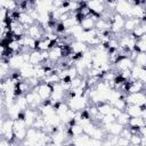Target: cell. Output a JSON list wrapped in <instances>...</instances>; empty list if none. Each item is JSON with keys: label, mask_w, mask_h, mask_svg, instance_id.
Here are the masks:
<instances>
[{"label": "cell", "mask_w": 146, "mask_h": 146, "mask_svg": "<svg viewBox=\"0 0 146 146\" xmlns=\"http://www.w3.org/2000/svg\"><path fill=\"white\" fill-rule=\"evenodd\" d=\"M143 110L144 108L138 105H128L125 112L129 114L130 117H139V116H141Z\"/></svg>", "instance_id": "obj_11"}, {"label": "cell", "mask_w": 146, "mask_h": 146, "mask_svg": "<svg viewBox=\"0 0 146 146\" xmlns=\"http://www.w3.org/2000/svg\"><path fill=\"white\" fill-rule=\"evenodd\" d=\"M130 145H141V135H131L130 137Z\"/></svg>", "instance_id": "obj_17"}, {"label": "cell", "mask_w": 146, "mask_h": 146, "mask_svg": "<svg viewBox=\"0 0 146 146\" xmlns=\"http://www.w3.org/2000/svg\"><path fill=\"white\" fill-rule=\"evenodd\" d=\"M103 128L106 130V132L108 135H112V136H120L122 130L124 129V127L119 124L117 122H113V123H111V124H108L106 127H103Z\"/></svg>", "instance_id": "obj_6"}, {"label": "cell", "mask_w": 146, "mask_h": 146, "mask_svg": "<svg viewBox=\"0 0 146 146\" xmlns=\"http://www.w3.org/2000/svg\"><path fill=\"white\" fill-rule=\"evenodd\" d=\"M90 146H103V140L91 138L90 139Z\"/></svg>", "instance_id": "obj_18"}, {"label": "cell", "mask_w": 146, "mask_h": 146, "mask_svg": "<svg viewBox=\"0 0 146 146\" xmlns=\"http://www.w3.org/2000/svg\"><path fill=\"white\" fill-rule=\"evenodd\" d=\"M141 117H143L144 120H146V108H144V110H143V113H141Z\"/></svg>", "instance_id": "obj_19"}, {"label": "cell", "mask_w": 146, "mask_h": 146, "mask_svg": "<svg viewBox=\"0 0 146 146\" xmlns=\"http://www.w3.org/2000/svg\"><path fill=\"white\" fill-rule=\"evenodd\" d=\"M112 106L115 107V108H117V110H120L121 112H124L127 110V106H128V103L125 100V96L122 97V98H120V99H117Z\"/></svg>", "instance_id": "obj_16"}, {"label": "cell", "mask_w": 146, "mask_h": 146, "mask_svg": "<svg viewBox=\"0 0 146 146\" xmlns=\"http://www.w3.org/2000/svg\"><path fill=\"white\" fill-rule=\"evenodd\" d=\"M18 22H19L22 25H29V26H31V25H33V24L36 23V22L31 17V15H30L29 13H26V11H21V13H19Z\"/></svg>", "instance_id": "obj_10"}, {"label": "cell", "mask_w": 146, "mask_h": 146, "mask_svg": "<svg viewBox=\"0 0 146 146\" xmlns=\"http://www.w3.org/2000/svg\"><path fill=\"white\" fill-rule=\"evenodd\" d=\"M125 100L128 105H138L143 108H146V92H137V94H127Z\"/></svg>", "instance_id": "obj_1"}, {"label": "cell", "mask_w": 146, "mask_h": 146, "mask_svg": "<svg viewBox=\"0 0 146 146\" xmlns=\"http://www.w3.org/2000/svg\"><path fill=\"white\" fill-rule=\"evenodd\" d=\"M80 26H81V29H82L84 32L91 31V30H94L95 26H96V21H95L91 16H89V17H87V18H83V19L80 22Z\"/></svg>", "instance_id": "obj_9"}, {"label": "cell", "mask_w": 146, "mask_h": 146, "mask_svg": "<svg viewBox=\"0 0 146 146\" xmlns=\"http://www.w3.org/2000/svg\"><path fill=\"white\" fill-rule=\"evenodd\" d=\"M97 108H98L99 114H100L102 116H105V115L111 114L113 106H112L110 103H107V102H100V103L97 104Z\"/></svg>", "instance_id": "obj_12"}, {"label": "cell", "mask_w": 146, "mask_h": 146, "mask_svg": "<svg viewBox=\"0 0 146 146\" xmlns=\"http://www.w3.org/2000/svg\"><path fill=\"white\" fill-rule=\"evenodd\" d=\"M146 125V120H144L141 116L139 117H130V121H129V124L128 127L130 128H144Z\"/></svg>", "instance_id": "obj_13"}, {"label": "cell", "mask_w": 146, "mask_h": 146, "mask_svg": "<svg viewBox=\"0 0 146 146\" xmlns=\"http://www.w3.org/2000/svg\"><path fill=\"white\" fill-rule=\"evenodd\" d=\"M87 6L90 8V10L98 15L102 16L104 14V11L106 10V2L105 1H96V0H91V1H87Z\"/></svg>", "instance_id": "obj_3"}, {"label": "cell", "mask_w": 146, "mask_h": 146, "mask_svg": "<svg viewBox=\"0 0 146 146\" xmlns=\"http://www.w3.org/2000/svg\"><path fill=\"white\" fill-rule=\"evenodd\" d=\"M133 62L136 66L146 70V52H138Z\"/></svg>", "instance_id": "obj_14"}, {"label": "cell", "mask_w": 146, "mask_h": 146, "mask_svg": "<svg viewBox=\"0 0 146 146\" xmlns=\"http://www.w3.org/2000/svg\"><path fill=\"white\" fill-rule=\"evenodd\" d=\"M63 146H73V145L71 144V145H63Z\"/></svg>", "instance_id": "obj_22"}, {"label": "cell", "mask_w": 146, "mask_h": 146, "mask_svg": "<svg viewBox=\"0 0 146 146\" xmlns=\"http://www.w3.org/2000/svg\"><path fill=\"white\" fill-rule=\"evenodd\" d=\"M15 146H24V145H23V144H16Z\"/></svg>", "instance_id": "obj_21"}, {"label": "cell", "mask_w": 146, "mask_h": 146, "mask_svg": "<svg viewBox=\"0 0 146 146\" xmlns=\"http://www.w3.org/2000/svg\"><path fill=\"white\" fill-rule=\"evenodd\" d=\"M30 64H32L33 66H38L43 64V57H42V52L39 50H34L30 54Z\"/></svg>", "instance_id": "obj_8"}, {"label": "cell", "mask_w": 146, "mask_h": 146, "mask_svg": "<svg viewBox=\"0 0 146 146\" xmlns=\"http://www.w3.org/2000/svg\"><path fill=\"white\" fill-rule=\"evenodd\" d=\"M141 24V21L139 18H125L124 22V31L127 33H132L136 27H138Z\"/></svg>", "instance_id": "obj_7"}, {"label": "cell", "mask_w": 146, "mask_h": 146, "mask_svg": "<svg viewBox=\"0 0 146 146\" xmlns=\"http://www.w3.org/2000/svg\"><path fill=\"white\" fill-rule=\"evenodd\" d=\"M145 87H146V84L140 80H130V81H128L127 94L143 92V91H145Z\"/></svg>", "instance_id": "obj_4"}, {"label": "cell", "mask_w": 146, "mask_h": 146, "mask_svg": "<svg viewBox=\"0 0 146 146\" xmlns=\"http://www.w3.org/2000/svg\"><path fill=\"white\" fill-rule=\"evenodd\" d=\"M36 92L39 94L40 98L42 99V102H46V100H49L52 96V86L51 84H48L43 81H41V83L35 88Z\"/></svg>", "instance_id": "obj_2"}, {"label": "cell", "mask_w": 146, "mask_h": 146, "mask_svg": "<svg viewBox=\"0 0 146 146\" xmlns=\"http://www.w3.org/2000/svg\"><path fill=\"white\" fill-rule=\"evenodd\" d=\"M115 65V68L121 72V71H124V70H132L133 66H135V62L132 59H130L129 57H121Z\"/></svg>", "instance_id": "obj_5"}, {"label": "cell", "mask_w": 146, "mask_h": 146, "mask_svg": "<svg viewBox=\"0 0 146 146\" xmlns=\"http://www.w3.org/2000/svg\"><path fill=\"white\" fill-rule=\"evenodd\" d=\"M48 146H63V145H59V144H55V143H51V144H49Z\"/></svg>", "instance_id": "obj_20"}, {"label": "cell", "mask_w": 146, "mask_h": 146, "mask_svg": "<svg viewBox=\"0 0 146 146\" xmlns=\"http://www.w3.org/2000/svg\"><path fill=\"white\" fill-rule=\"evenodd\" d=\"M129 121H130V116H129V114L125 111L124 112H121L119 114V116L116 117V120H115V122H117L119 124H121L123 127H128Z\"/></svg>", "instance_id": "obj_15"}]
</instances>
